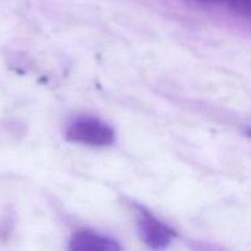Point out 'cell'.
<instances>
[{"instance_id": "2", "label": "cell", "mask_w": 251, "mask_h": 251, "mask_svg": "<svg viewBox=\"0 0 251 251\" xmlns=\"http://www.w3.org/2000/svg\"><path fill=\"white\" fill-rule=\"evenodd\" d=\"M137 228L142 240L152 249H166L176 238V232L147 211L141 210Z\"/></svg>"}, {"instance_id": "1", "label": "cell", "mask_w": 251, "mask_h": 251, "mask_svg": "<svg viewBox=\"0 0 251 251\" xmlns=\"http://www.w3.org/2000/svg\"><path fill=\"white\" fill-rule=\"evenodd\" d=\"M66 139L87 146L105 147L114 142L115 132L102 120L96 118H81L69 126Z\"/></svg>"}, {"instance_id": "4", "label": "cell", "mask_w": 251, "mask_h": 251, "mask_svg": "<svg viewBox=\"0 0 251 251\" xmlns=\"http://www.w3.org/2000/svg\"><path fill=\"white\" fill-rule=\"evenodd\" d=\"M200 4H226L233 12L239 16H250L251 0H188Z\"/></svg>"}, {"instance_id": "3", "label": "cell", "mask_w": 251, "mask_h": 251, "mask_svg": "<svg viewBox=\"0 0 251 251\" xmlns=\"http://www.w3.org/2000/svg\"><path fill=\"white\" fill-rule=\"evenodd\" d=\"M70 250H120L117 240L90 230H80L71 237Z\"/></svg>"}]
</instances>
